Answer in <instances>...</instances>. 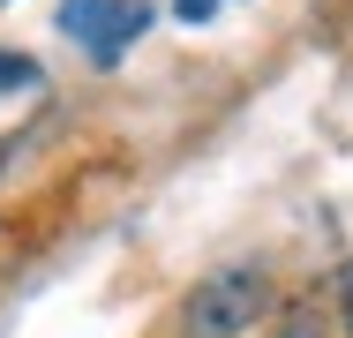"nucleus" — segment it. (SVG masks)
I'll list each match as a JSON object with an SVG mask.
<instances>
[{
	"instance_id": "obj_4",
	"label": "nucleus",
	"mask_w": 353,
	"mask_h": 338,
	"mask_svg": "<svg viewBox=\"0 0 353 338\" xmlns=\"http://www.w3.org/2000/svg\"><path fill=\"white\" fill-rule=\"evenodd\" d=\"M271 338H323V324H316V316H308V308H293V316H285L279 331Z\"/></svg>"
},
{
	"instance_id": "obj_3",
	"label": "nucleus",
	"mask_w": 353,
	"mask_h": 338,
	"mask_svg": "<svg viewBox=\"0 0 353 338\" xmlns=\"http://www.w3.org/2000/svg\"><path fill=\"white\" fill-rule=\"evenodd\" d=\"M38 83V61L30 53H0V90H30Z\"/></svg>"
},
{
	"instance_id": "obj_2",
	"label": "nucleus",
	"mask_w": 353,
	"mask_h": 338,
	"mask_svg": "<svg viewBox=\"0 0 353 338\" xmlns=\"http://www.w3.org/2000/svg\"><path fill=\"white\" fill-rule=\"evenodd\" d=\"M61 30H68L98 68H113L143 30H150V8H143V0H61Z\"/></svg>"
},
{
	"instance_id": "obj_5",
	"label": "nucleus",
	"mask_w": 353,
	"mask_h": 338,
	"mask_svg": "<svg viewBox=\"0 0 353 338\" xmlns=\"http://www.w3.org/2000/svg\"><path fill=\"white\" fill-rule=\"evenodd\" d=\"M339 316H346V338H353V264L339 270Z\"/></svg>"
},
{
	"instance_id": "obj_1",
	"label": "nucleus",
	"mask_w": 353,
	"mask_h": 338,
	"mask_svg": "<svg viewBox=\"0 0 353 338\" xmlns=\"http://www.w3.org/2000/svg\"><path fill=\"white\" fill-rule=\"evenodd\" d=\"M263 308H271V278L256 264H225L181 301V338H241L263 324Z\"/></svg>"
},
{
	"instance_id": "obj_6",
	"label": "nucleus",
	"mask_w": 353,
	"mask_h": 338,
	"mask_svg": "<svg viewBox=\"0 0 353 338\" xmlns=\"http://www.w3.org/2000/svg\"><path fill=\"white\" fill-rule=\"evenodd\" d=\"M173 8H181V23H211L218 15V0H173Z\"/></svg>"
}]
</instances>
